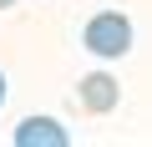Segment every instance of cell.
<instances>
[{"label": "cell", "instance_id": "obj_5", "mask_svg": "<svg viewBox=\"0 0 152 147\" xmlns=\"http://www.w3.org/2000/svg\"><path fill=\"white\" fill-rule=\"evenodd\" d=\"M10 5H15V0H0V10H10Z\"/></svg>", "mask_w": 152, "mask_h": 147}, {"label": "cell", "instance_id": "obj_4", "mask_svg": "<svg viewBox=\"0 0 152 147\" xmlns=\"http://www.w3.org/2000/svg\"><path fill=\"white\" fill-rule=\"evenodd\" d=\"M0 107H5V71H0Z\"/></svg>", "mask_w": 152, "mask_h": 147}, {"label": "cell", "instance_id": "obj_3", "mask_svg": "<svg viewBox=\"0 0 152 147\" xmlns=\"http://www.w3.org/2000/svg\"><path fill=\"white\" fill-rule=\"evenodd\" d=\"M71 137L61 132V122H51V117H26L20 127H15V147H66Z\"/></svg>", "mask_w": 152, "mask_h": 147}, {"label": "cell", "instance_id": "obj_2", "mask_svg": "<svg viewBox=\"0 0 152 147\" xmlns=\"http://www.w3.org/2000/svg\"><path fill=\"white\" fill-rule=\"evenodd\" d=\"M76 102H81V112H86V117H107V112L122 102V86L107 76V71H91V76H81Z\"/></svg>", "mask_w": 152, "mask_h": 147}, {"label": "cell", "instance_id": "obj_1", "mask_svg": "<svg viewBox=\"0 0 152 147\" xmlns=\"http://www.w3.org/2000/svg\"><path fill=\"white\" fill-rule=\"evenodd\" d=\"M81 46H86L91 56H102V61H117V56L132 51V20H127L122 10H102V15L86 20Z\"/></svg>", "mask_w": 152, "mask_h": 147}]
</instances>
